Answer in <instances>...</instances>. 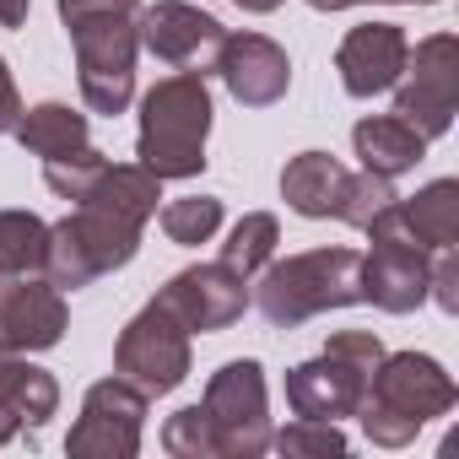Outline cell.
<instances>
[{
    "label": "cell",
    "instance_id": "1",
    "mask_svg": "<svg viewBox=\"0 0 459 459\" xmlns=\"http://www.w3.org/2000/svg\"><path fill=\"white\" fill-rule=\"evenodd\" d=\"M157 200H162V178L152 168L108 162L98 173V184L76 200V211L49 227L44 276L55 287L76 292V287H92L98 276L130 265L141 249V227L157 216Z\"/></svg>",
    "mask_w": 459,
    "mask_h": 459
},
{
    "label": "cell",
    "instance_id": "2",
    "mask_svg": "<svg viewBox=\"0 0 459 459\" xmlns=\"http://www.w3.org/2000/svg\"><path fill=\"white\" fill-rule=\"evenodd\" d=\"M459 389L454 378L432 362V357H416V351H384V362L373 368L368 389H362V432L378 443V448H405L432 416L454 411Z\"/></svg>",
    "mask_w": 459,
    "mask_h": 459
},
{
    "label": "cell",
    "instance_id": "3",
    "mask_svg": "<svg viewBox=\"0 0 459 459\" xmlns=\"http://www.w3.org/2000/svg\"><path fill=\"white\" fill-rule=\"evenodd\" d=\"M205 135H211V87L200 71L162 76L141 98L135 157L157 178H195L205 168Z\"/></svg>",
    "mask_w": 459,
    "mask_h": 459
},
{
    "label": "cell",
    "instance_id": "4",
    "mask_svg": "<svg viewBox=\"0 0 459 459\" xmlns=\"http://www.w3.org/2000/svg\"><path fill=\"white\" fill-rule=\"evenodd\" d=\"M255 303L276 330L308 325L330 308H351V303H362V255L357 249H308V255L271 260L260 271Z\"/></svg>",
    "mask_w": 459,
    "mask_h": 459
},
{
    "label": "cell",
    "instance_id": "5",
    "mask_svg": "<svg viewBox=\"0 0 459 459\" xmlns=\"http://www.w3.org/2000/svg\"><path fill=\"white\" fill-rule=\"evenodd\" d=\"M378 362H384V341L373 330H341V335H330V346L314 362H298L287 373V405L314 421L357 416L362 389Z\"/></svg>",
    "mask_w": 459,
    "mask_h": 459
},
{
    "label": "cell",
    "instance_id": "6",
    "mask_svg": "<svg viewBox=\"0 0 459 459\" xmlns=\"http://www.w3.org/2000/svg\"><path fill=\"white\" fill-rule=\"evenodd\" d=\"M71 44H76V82H82V103L92 114H125L135 98V17H82L65 22Z\"/></svg>",
    "mask_w": 459,
    "mask_h": 459
},
{
    "label": "cell",
    "instance_id": "7",
    "mask_svg": "<svg viewBox=\"0 0 459 459\" xmlns=\"http://www.w3.org/2000/svg\"><path fill=\"white\" fill-rule=\"evenodd\" d=\"M362 233L373 238V249L362 255V303H378L384 314H411L427 303V271H432V255L405 233V216H400V200L373 216Z\"/></svg>",
    "mask_w": 459,
    "mask_h": 459
},
{
    "label": "cell",
    "instance_id": "8",
    "mask_svg": "<svg viewBox=\"0 0 459 459\" xmlns=\"http://www.w3.org/2000/svg\"><path fill=\"white\" fill-rule=\"evenodd\" d=\"M454 108H459V39L432 33L416 49H405V65L394 76V114L432 141L454 125Z\"/></svg>",
    "mask_w": 459,
    "mask_h": 459
},
{
    "label": "cell",
    "instance_id": "9",
    "mask_svg": "<svg viewBox=\"0 0 459 459\" xmlns=\"http://www.w3.org/2000/svg\"><path fill=\"white\" fill-rule=\"evenodd\" d=\"M114 373L125 384H135L146 400L184 384V373H189V330L173 319V308H162L152 298L119 330V341H114Z\"/></svg>",
    "mask_w": 459,
    "mask_h": 459
},
{
    "label": "cell",
    "instance_id": "10",
    "mask_svg": "<svg viewBox=\"0 0 459 459\" xmlns=\"http://www.w3.org/2000/svg\"><path fill=\"white\" fill-rule=\"evenodd\" d=\"M205 416L221 432V459H255L271 448V416H265V368L255 357H238L211 373L205 384Z\"/></svg>",
    "mask_w": 459,
    "mask_h": 459
},
{
    "label": "cell",
    "instance_id": "11",
    "mask_svg": "<svg viewBox=\"0 0 459 459\" xmlns=\"http://www.w3.org/2000/svg\"><path fill=\"white\" fill-rule=\"evenodd\" d=\"M141 421H146V394L114 373V378L87 389L65 448L76 459H135L141 454Z\"/></svg>",
    "mask_w": 459,
    "mask_h": 459
},
{
    "label": "cell",
    "instance_id": "12",
    "mask_svg": "<svg viewBox=\"0 0 459 459\" xmlns=\"http://www.w3.org/2000/svg\"><path fill=\"white\" fill-rule=\"evenodd\" d=\"M211 60H216L221 87L233 92L244 108H271L292 87V60L265 33H221V44H216Z\"/></svg>",
    "mask_w": 459,
    "mask_h": 459
},
{
    "label": "cell",
    "instance_id": "13",
    "mask_svg": "<svg viewBox=\"0 0 459 459\" xmlns=\"http://www.w3.org/2000/svg\"><path fill=\"white\" fill-rule=\"evenodd\" d=\"M71 308L55 281L33 276H0V346L6 351H49L60 346Z\"/></svg>",
    "mask_w": 459,
    "mask_h": 459
},
{
    "label": "cell",
    "instance_id": "14",
    "mask_svg": "<svg viewBox=\"0 0 459 459\" xmlns=\"http://www.w3.org/2000/svg\"><path fill=\"white\" fill-rule=\"evenodd\" d=\"M157 303L173 308V319H178L184 330L211 335V330H227V325L244 314L249 287H244V276H233V271L216 260V265H189V271H178V276L157 292Z\"/></svg>",
    "mask_w": 459,
    "mask_h": 459
},
{
    "label": "cell",
    "instance_id": "15",
    "mask_svg": "<svg viewBox=\"0 0 459 459\" xmlns=\"http://www.w3.org/2000/svg\"><path fill=\"white\" fill-rule=\"evenodd\" d=\"M135 39L141 49H152L162 65L173 71H195L216 55L221 44V22L200 6H189V0H157V6H146L135 17Z\"/></svg>",
    "mask_w": 459,
    "mask_h": 459
},
{
    "label": "cell",
    "instance_id": "16",
    "mask_svg": "<svg viewBox=\"0 0 459 459\" xmlns=\"http://www.w3.org/2000/svg\"><path fill=\"white\" fill-rule=\"evenodd\" d=\"M405 33L394 22H362L341 39L335 49V71H341V87L351 98H378L394 87L400 65H405Z\"/></svg>",
    "mask_w": 459,
    "mask_h": 459
},
{
    "label": "cell",
    "instance_id": "17",
    "mask_svg": "<svg viewBox=\"0 0 459 459\" xmlns=\"http://www.w3.org/2000/svg\"><path fill=\"white\" fill-rule=\"evenodd\" d=\"M346 178H351V173H346L330 152H303V157H292V162L281 168V195H287V205H292L298 216L325 221V216L341 211Z\"/></svg>",
    "mask_w": 459,
    "mask_h": 459
},
{
    "label": "cell",
    "instance_id": "18",
    "mask_svg": "<svg viewBox=\"0 0 459 459\" xmlns=\"http://www.w3.org/2000/svg\"><path fill=\"white\" fill-rule=\"evenodd\" d=\"M351 146H357L362 168H368V173H384V178H400V173H411V168L427 157V135L411 130L400 114L362 119V125L351 130Z\"/></svg>",
    "mask_w": 459,
    "mask_h": 459
},
{
    "label": "cell",
    "instance_id": "19",
    "mask_svg": "<svg viewBox=\"0 0 459 459\" xmlns=\"http://www.w3.org/2000/svg\"><path fill=\"white\" fill-rule=\"evenodd\" d=\"M405 233L432 255V249H454L459 244V184L454 178H432L427 189H416L411 200H400Z\"/></svg>",
    "mask_w": 459,
    "mask_h": 459
},
{
    "label": "cell",
    "instance_id": "20",
    "mask_svg": "<svg viewBox=\"0 0 459 459\" xmlns=\"http://www.w3.org/2000/svg\"><path fill=\"white\" fill-rule=\"evenodd\" d=\"M0 400L22 416L28 432H39V427L60 411V384H55V373L22 362V351H6V346H0Z\"/></svg>",
    "mask_w": 459,
    "mask_h": 459
},
{
    "label": "cell",
    "instance_id": "21",
    "mask_svg": "<svg viewBox=\"0 0 459 459\" xmlns=\"http://www.w3.org/2000/svg\"><path fill=\"white\" fill-rule=\"evenodd\" d=\"M12 135L33 152V157H65V152H82L92 146L87 141V114L65 108V103H39V108H22V119L12 125Z\"/></svg>",
    "mask_w": 459,
    "mask_h": 459
},
{
    "label": "cell",
    "instance_id": "22",
    "mask_svg": "<svg viewBox=\"0 0 459 459\" xmlns=\"http://www.w3.org/2000/svg\"><path fill=\"white\" fill-rule=\"evenodd\" d=\"M276 244H281V221L271 216V211H249L233 233H227V244H221V265L233 271V276H260L271 260H276Z\"/></svg>",
    "mask_w": 459,
    "mask_h": 459
},
{
    "label": "cell",
    "instance_id": "23",
    "mask_svg": "<svg viewBox=\"0 0 459 459\" xmlns=\"http://www.w3.org/2000/svg\"><path fill=\"white\" fill-rule=\"evenodd\" d=\"M49 255V221L33 211H0V276H33Z\"/></svg>",
    "mask_w": 459,
    "mask_h": 459
},
{
    "label": "cell",
    "instance_id": "24",
    "mask_svg": "<svg viewBox=\"0 0 459 459\" xmlns=\"http://www.w3.org/2000/svg\"><path fill=\"white\" fill-rule=\"evenodd\" d=\"M216 227H221V200L216 195H184V200H168L162 205V233L168 244H211L216 238Z\"/></svg>",
    "mask_w": 459,
    "mask_h": 459
},
{
    "label": "cell",
    "instance_id": "25",
    "mask_svg": "<svg viewBox=\"0 0 459 459\" xmlns=\"http://www.w3.org/2000/svg\"><path fill=\"white\" fill-rule=\"evenodd\" d=\"M162 448H168L173 459H221V432H216V421L205 416V405H184V411L168 416Z\"/></svg>",
    "mask_w": 459,
    "mask_h": 459
},
{
    "label": "cell",
    "instance_id": "26",
    "mask_svg": "<svg viewBox=\"0 0 459 459\" xmlns=\"http://www.w3.org/2000/svg\"><path fill=\"white\" fill-rule=\"evenodd\" d=\"M394 200H400V195H394V178H384V173H368V168H362V173H351V178H346V200H341V211H335V216L362 233V227H368L373 216H384Z\"/></svg>",
    "mask_w": 459,
    "mask_h": 459
},
{
    "label": "cell",
    "instance_id": "27",
    "mask_svg": "<svg viewBox=\"0 0 459 459\" xmlns=\"http://www.w3.org/2000/svg\"><path fill=\"white\" fill-rule=\"evenodd\" d=\"M108 168V157L98 152V146H82V152H65V157H49L44 162V184L60 195V200H82L92 184H98V173Z\"/></svg>",
    "mask_w": 459,
    "mask_h": 459
},
{
    "label": "cell",
    "instance_id": "28",
    "mask_svg": "<svg viewBox=\"0 0 459 459\" xmlns=\"http://www.w3.org/2000/svg\"><path fill=\"white\" fill-rule=\"evenodd\" d=\"M271 448H276V454H287V459H319V454H346V432H341L335 421H314V416H298L292 427H281V432L271 437Z\"/></svg>",
    "mask_w": 459,
    "mask_h": 459
},
{
    "label": "cell",
    "instance_id": "29",
    "mask_svg": "<svg viewBox=\"0 0 459 459\" xmlns=\"http://www.w3.org/2000/svg\"><path fill=\"white\" fill-rule=\"evenodd\" d=\"M427 298H437V308H443V314H459V260H454V249H432Z\"/></svg>",
    "mask_w": 459,
    "mask_h": 459
},
{
    "label": "cell",
    "instance_id": "30",
    "mask_svg": "<svg viewBox=\"0 0 459 459\" xmlns=\"http://www.w3.org/2000/svg\"><path fill=\"white\" fill-rule=\"evenodd\" d=\"M141 0H60V17L65 22H82V17H135Z\"/></svg>",
    "mask_w": 459,
    "mask_h": 459
},
{
    "label": "cell",
    "instance_id": "31",
    "mask_svg": "<svg viewBox=\"0 0 459 459\" xmlns=\"http://www.w3.org/2000/svg\"><path fill=\"white\" fill-rule=\"evenodd\" d=\"M17 119H22V98H17V82H12L6 60H0V135H6Z\"/></svg>",
    "mask_w": 459,
    "mask_h": 459
},
{
    "label": "cell",
    "instance_id": "32",
    "mask_svg": "<svg viewBox=\"0 0 459 459\" xmlns=\"http://www.w3.org/2000/svg\"><path fill=\"white\" fill-rule=\"evenodd\" d=\"M33 12V0H0V28H22Z\"/></svg>",
    "mask_w": 459,
    "mask_h": 459
},
{
    "label": "cell",
    "instance_id": "33",
    "mask_svg": "<svg viewBox=\"0 0 459 459\" xmlns=\"http://www.w3.org/2000/svg\"><path fill=\"white\" fill-rule=\"evenodd\" d=\"M17 432H22V416H17V411H12L6 400H0V448H6V443H12Z\"/></svg>",
    "mask_w": 459,
    "mask_h": 459
},
{
    "label": "cell",
    "instance_id": "34",
    "mask_svg": "<svg viewBox=\"0 0 459 459\" xmlns=\"http://www.w3.org/2000/svg\"><path fill=\"white\" fill-rule=\"evenodd\" d=\"M314 12H346V6H362V0H308Z\"/></svg>",
    "mask_w": 459,
    "mask_h": 459
},
{
    "label": "cell",
    "instance_id": "35",
    "mask_svg": "<svg viewBox=\"0 0 459 459\" xmlns=\"http://www.w3.org/2000/svg\"><path fill=\"white\" fill-rule=\"evenodd\" d=\"M233 6H244V12H276L281 0H233Z\"/></svg>",
    "mask_w": 459,
    "mask_h": 459
},
{
    "label": "cell",
    "instance_id": "36",
    "mask_svg": "<svg viewBox=\"0 0 459 459\" xmlns=\"http://www.w3.org/2000/svg\"><path fill=\"white\" fill-rule=\"evenodd\" d=\"M416 6H437V0H416Z\"/></svg>",
    "mask_w": 459,
    "mask_h": 459
}]
</instances>
